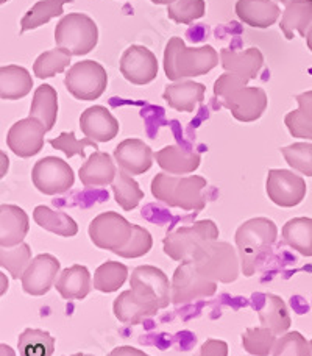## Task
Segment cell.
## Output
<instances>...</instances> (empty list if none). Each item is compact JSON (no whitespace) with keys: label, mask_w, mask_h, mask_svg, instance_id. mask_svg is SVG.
Masks as SVG:
<instances>
[{"label":"cell","mask_w":312,"mask_h":356,"mask_svg":"<svg viewBox=\"0 0 312 356\" xmlns=\"http://www.w3.org/2000/svg\"><path fill=\"white\" fill-rule=\"evenodd\" d=\"M194 356H228V344L220 339H206Z\"/></svg>","instance_id":"46"},{"label":"cell","mask_w":312,"mask_h":356,"mask_svg":"<svg viewBox=\"0 0 312 356\" xmlns=\"http://www.w3.org/2000/svg\"><path fill=\"white\" fill-rule=\"evenodd\" d=\"M159 309L161 308L158 307L156 302L138 294L131 288L120 292L113 303V313L116 316V319L129 327L139 325V323L145 322L150 317L156 316Z\"/></svg>","instance_id":"17"},{"label":"cell","mask_w":312,"mask_h":356,"mask_svg":"<svg viewBox=\"0 0 312 356\" xmlns=\"http://www.w3.org/2000/svg\"><path fill=\"white\" fill-rule=\"evenodd\" d=\"M130 288L145 298L156 302L161 309L167 308L172 303V282L155 266H138L131 272Z\"/></svg>","instance_id":"13"},{"label":"cell","mask_w":312,"mask_h":356,"mask_svg":"<svg viewBox=\"0 0 312 356\" xmlns=\"http://www.w3.org/2000/svg\"><path fill=\"white\" fill-rule=\"evenodd\" d=\"M155 160L164 172L172 175L192 174L202 164L200 154L183 149L180 145H165L156 152Z\"/></svg>","instance_id":"24"},{"label":"cell","mask_w":312,"mask_h":356,"mask_svg":"<svg viewBox=\"0 0 312 356\" xmlns=\"http://www.w3.org/2000/svg\"><path fill=\"white\" fill-rule=\"evenodd\" d=\"M267 197L281 208H294L304 200L308 193L306 181L303 177L288 169H272L265 180Z\"/></svg>","instance_id":"12"},{"label":"cell","mask_w":312,"mask_h":356,"mask_svg":"<svg viewBox=\"0 0 312 356\" xmlns=\"http://www.w3.org/2000/svg\"><path fill=\"white\" fill-rule=\"evenodd\" d=\"M206 86L194 80H181L164 88L163 99L170 108L180 113H194L205 100Z\"/></svg>","instance_id":"22"},{"label":"cell","mask_w":312,"mask_h":356,"mask_svg":"<svg viewBox=\"0 0 312 356\" xmlns=\"http://www.w3.org/2000/svg\"><path fill=\"white\" fill-rule=\"evenodd\" d=\"M220 63L225 72H233L247 80H254L264 67V55L258 47H250L244 52L222 49Z\"/></svg>","instance_id":"21"},{"label":"cell","mask_w":312,"mask_h":356,"mask_svg":"<svg viewBox=\"0 0 312 356\" xmlns=\"http://www.w3.org/2000/svg\"><path fill=\"white\" fill-rule=\"evenodd\" d=\"M250 80L233 72H225L215 80L214 97L239 122H254L267 110L269 100L263 88L247 86Z\"/></svg>","instance_id":"1"},{"label":"cell","mask_w":312,"mask_h":356,"mask_svg":"<svg viewBox=\"0 0 312 356\" xmlns=\"http://www.w3.org/2000/svg\"><path fill=\"white\" fill-rule=\"evenodd\" d=\"M283 239L302 257H312V219L294 218L283 225Z\"/></svg>","instance_id":"33"},{"label":"cell","mask_w":312,"mask_h":356,"mask_svg":"<svg viewBox=\"0 0 312 356\" xmlns=\"http://www.w3.org/2000/svg\"><path fill=\"white\" fill-rule=\"evenodd\" d=\"M234 11L242 22L253 29H269L281 15L275 0H238Z\"/></svg>","instance_id":"23"},{"label":"cell","mask_w":312,"mask_h":356,"mask_svg":"<svg viewBox=\"0 0 312 356\" xmlns=\"http://www.w3.org/2000/svg\"><path fill=\"white\" fill-rule=\"evenodd\" d=\"M72 54L66 49L56 47L54 50H47V52L41 54L38 56L35 65H33V72L35 77L46 80L50 77H55L56 74H61L66 71V67L71 65Z\"/></svg>","instance_id":"38"},{"label":"cell","mask_w":312,"mask_h":356,"mask_svg":"<svg viewBox=\"0 0 312 356\" xmlns=\"http://www.w3.org/2000/svg\"><path fill=\"white\" fill-rule=\"evenodd\" d=\"M219 227L214 220H199L189 227H180L165 234L163 239L164 253L178 263L190 261L206 244L219 239Z\"/></svg>","instance_id":"5"},{"label":"cell","mask_w":312,"mask_h":356,"mask_svg":"<svg viewBox=\"0 0 312 356\" xmlns=\"http://www.w3.org/2000/svg\"><path fill=\"white\" fill-rule=\"evenodd\" d=\"M106 356H149V355L142 350H139V348H135V347L120 346V347L114 348V350L108 353Z\"/></svg>","instance_id":"47"},{"label":"cell","mask_w":312,"mask_h":356,"mask_svg":"<svg viewBox=\"0 0 312 356\" xmlns=\"http://www.w3.org/2000/svg\"><path fill=\"white\" fill-rule=\"evenodd\" d=\"M272 356H311V346L298 332H288L277 339Z\"/></svg>","instance_id":"45"},{"label":"cell","mask_w":312,"mask_h":356,"mask_svg":"<svg viewBox=\"0 0 312 356\" xmlns=\"http://www.w3.org/2000/svg\"><path fill=\"white\" fill-rule=\"evenodd\" d=\"M261 327L270 328L277 336H283L289 332L292 325L288 305L279 296L265 294L263 307L258 311Z\"/></svg>","instance_id":"29"},{"label":"cell","mask_w":312,"mask_h":356,"mask_svg":"<svg viewBox=\"0 0 312 356\" xmlns=\"http://www.w3.org/2000/svg\"><path fill=\"white\" fill-rule=\"evenodd\" d=\"M114 200L124 211H133L138 208L139 203L144 199V191L139 186L138 181L131 177V174L125 172L124 169H117L116 178L111 183Z\"/></svg>","instance_id":"34"},{"label":"cell","mask_w":312,"mask_h":356,"mask_svg":"<svg viewBox=\"0 0 312 356\" xmlns=\"http://www.w3.org/2000/svg\"><path fill=\"white\" fill-rule=\"evenodd\" d=\"M126 278H129V267L110 259V261H105L95 269L92 286L95 291L111 294V292H116L122 288Z\"/></svg>","instance_id":"35"},{"label":"cell","mask_w":312,"mask_h":356,"mask_svg":"<svg viewBox=\"0 0 312 356\" xmlns=\"http://www.w3.org/2000/svg\"><path fill=\"white\" fill-rule=\"evenodd\" d=\"M88 234L92 244L101 250L117 253L129 243L133 234V224L116 211L101 213L91 220Z\"/></svg>","instance_id":"9"},{"label":"cell","mask_w":312,"mask_h":356,"mask_svg":"<svg viewBox=\"0 0 312 356\" xmlns=\"http://www.w3.org/2000/svg\"><path fill=\"white\" fill-rule=\"evenodd\" d=\"M284 5L279 29L286 40H294V31H298L302 38H306L312 25V0H277Z\"/></svg>","instance_id":"27"},{"label":"cell","mask_w":312,"mask_h":356,"mask_svg":"<svg viewBox=\"0 0 312 356\" xmlns=\"http://www.w3.org/2000/svg\"><path fill=\"white\" fill-rule=\"evenodd\" d=\"M309 346H311V356H312V339L309 341Z\"/></svg>","instance_id":"53"},{"label":"cell","mask_w":312,"mask_h":356,"mask_svg":"<svg viewBox=\"0 0 312 356\" xmlns=\"http://www.w3.org/2000/svg\"><path fill=\"white\" fill-rule=\"evenodd\" d=\"M50 145L54 149L63 152L67 158H72L75 155L86 158L88 147H92L95 152H99V145L94 139H77L74 131H63L58 138L50 139Z\"/></svg>","instance_id":"43"},{"label":"cell","mask_w":312,"mask_h":356,"mask_svg":"<svg viewBox=\"0 0 312 356\" xmlns=\"http://www.w3.org/2000/svg\"><path fill=\"white\" fill-rule=\"evenodd\" d=\"M151 247H154V238H151L147 228L133 224V234L130 241L126 243L125 247H122V249L116 253V255L126 259L141 258L144 255H147L151 250Z\"/></svg>","instance_id":"44"},{"label":"cell","mask_w":312,"mask_h":356,"mask_svg":"<svg viewBox=\"0 0 312 356\" xmlns=\"http://www.w3.org/2000/svg\"><path fill=\"white\" fill-rule=\"evenodd\" d=\"M277 334L270 328L254 327L242 333V347L253 356H269L277 344Z\"/></svg>","instance_id":"39"},{"label":"cell","mask_w":312,"mask_h":356,"mask_svg":"<svg viewBox=\"0 0 312 356\" xmlns=\"http://www.w3.org/2000/svg\"><path fill=\"white\" fill-rule=\"evenodd\" d=\"M120 74L133 85H149L158 77V60L150 49L130 46L120 56Z\"/></svg>","instance_id":"16"},{"label":"cell","mask_w":312,"mask_h":356,"mask_svg":"<svg viewBox=\"0 0 312 356\" xmlns=\"http://www.w3.org/2000/svg\"><path fill=\"white\" fill-rule=\"evenodd\" d=\"M71 356H94V355H88V353H75V355H71Z\"/></svg>","instance_id":"52"},{"label":"cell","mask_w":312,"mask_h":356,"mask_svg":"<svg viewBox=\"0 0 312 356\" xmlns=\"http://www.w3.org/2000/svg\"><path fill=\"white\" fill-rule=\"evenodd\" d=\"M33 220L44 230L58 234L61 238H72L79 233L77 222L71 216L44 205L35 208Z\"/></svg>","instance_id":"32"},{"label":"cell","mask_w":312,"mask_h":356,"mask_svg":"<svg viewBox=\"0 0 312 356\" xmlns=\"http://www.w3.org/2000/svg\"><path fill=\"white\" fill-rule=\"evenodd\" d=\"M190 261L203 277L215 283H234L242 272L239 252L231 244L219 239L206 244Z\"/></svg>","instance_id":"6"},{"label":"cell","mask_w":312,"mask_h":356,"mask_svg":"<svg viewBox=\"0 0 312 356\" xmlns=\"http://www.w3.org/2000/svg\"><path fill=\"white\" fill-rule=\"evenodd\" d=\"M33 79L22 66L8 65L0 67V97L2 100H19L28 95Z\"/></svg>","instance_id":"28"},{"label":"cell","mask_w":312,"mask_h":356,"mask_svg":"<svg viewBox=\"0 0 312 356\" xmlns=\"http://www.w3.org/2000/svg\"><path fill=\"white\" fill-rule=\"evenodd\" d=\"M279 152L292 169L304 177H312V143H295Z\"/></svg>","instance_id":"41"},{"label":"cell","mask_w":312,"mask_h":356,"mask_svg":"<svg viewBox=\"0 0 312 356\" xmlns=\"http://www.w3.org/2000/svg\"><path fill=\"white\" fill-rule=\"evenodd\" d=\"M297 110H292L284 118L289 133L297 139H312V89L295 95Z\"/></svg>","instance_id":"30"},{"label":"cell","mask_w":312,"mask_h":356,"mask_svg":"<svg viewBox=\"0 0 312 356\" xmlns=\"http://www.w3.org/2000/svg\"><path fill=\"white\" fill-rule=\"evenodd\" d=\"M30 116L40 119L47 131L54 129L58 118V94L54 86L47 83L38 86L30 106Z\"/></svg>","instance_id":"31"},{"label":"cell","mask_w":312,"mask_h":356,"mask_svg":"<svg viewBox=\"0 0 312 356\" xmlns=\"http://www.w3.org/2000/svg\"><path fill=\"white\" fill-rule=\"evenodd\" d=\"M208 181L200 175L181 177L159 172L151 180V195L158 202L170 208H181L184 211H202L206 207L203 191Z\"/></svg>","instance_id":"4"},{"label":"cell","mask_w":312,"mask_h":356,"mask_svg":"<svg viewBox=\"0 0 312 356\" xmlns=\"http://www.w3.org/2000/svg\"><path fill=\"white\" fill-rule=\"evenodd\" d=\"M19 356H52L55 339L44 330L27 328L19 336Z\"/></svg>","instance_id":"37"},{"label":"cell","mask_w":312,"mask_h":356,"mask_svg":"<svg viewBox=\"0 0 312 356\" xmlns=\"http://www.w3.org/2000/svg\"><path fill=\"white\" fill-rule=\"evenodd\" d=\"M31 263V249L27 243H22L16 247H2L0 250V266L2 269L10 272V275L19 280L24 277V272Z\"/></svg>","instance_id":"40"},{"label":"cell","mask_w":312,"mask_h":356,"mask_svg":"<svg viewBox=\"0 0 312 356\" xmlns=\"http://www.w3.org/2000/svg\"><path fill=\"white\" fill-rule=\"evenodd\" d=\"M206 13L205 0H176L167 5V16L176 24H192Z\"/></svg>","instance_id":"42"},{"label":"cell","mask_w":312,"mask_h":356,"mask_svg":"<svg viewBox=\"0 0 312 356\" xmlns=\"http://www.w3.org/2000/svg\"><path fill=\"white\" fill-rule=\"evenodd\" d=\"M65 85L75 99L83 102L97 100L108 86V74L100 63L85 60L69 69Z\"/></svg>","instance_id":"8"},{"label":"cell","mask_w":312,"mask_h":356,"mask_svg":"<svg viewBox=\"0 0 312 356\" xmlns=\"http://www.w3.org/2000/svg\"><path fill=\"white\" fill-rule=\"evenodd\" d=\"M60 270L61 263L56 257L50 253H41L35 257L21 278L24 292L35 297L46 296L52 286H55Z\"/></svg>","instance_id":"15"},{"label":"cell","mask_w":312,"mask_h":356,"mask_svg":"<svg viewBox=\"0 0 312 356\" xmlns=\"http://www.w3.org/2000/svg\"><path fill=\"white\" fill-rule=\"evenodd\" d=\"M163 65L169 80H189L211 72L219 65V54L211 46L186 47L180 36H174L165 46Z\"/></svg>","instance_id":"3"},{"label":"cell","mask_w":312,"mask_h":356,"mask_svg":"<svg viewBox=\"0 0 312 356\" xmlns=\"http://www.w3.org/2000/svg\"><path fill=\"white\" fill-rule=\"evenodd\" d=\"M114 160L125 172L131 175H141L149 172L154 166L155 154L142 139L129 138L119 143L117 147L114 149Z\"/></svg>","instance_id":"18"},{"label":"cell","mask_w":312,"mask_h":356,"mask_svg":"<svg viewBox=\"0 0 312 356\" xmlns=\"http://www.w3.org/2000/svg\"><path fill=\"white\" fill-rule=\"evenodd\" d=\"M92 288L91 272L86 266L74 264L61 270L56 278L55 289L65 300H83L86 298Z\"/></svg>","instance_id":"25"},{"label":"cell","mask_w":312,"mask_h":356,"mask_svg":"<svg viewBox=\"0 0 312 356\" xmlns=\"http://www.w3.org/2000/svg\"><path fill=\"white\" fill-rule=\"evenodd\" d=\"M30 230L28 214L17 205H0V247H16L24 243Z\"/></svg>","instance_id":"20"},{"label":"cell","mask_w":312,"mask_h":356,"mask_svg":"<svg viewBox=\"0 0 312 356\" xmlns=\"http://www.w3.org/2000/svg\"><path fill=\"white\" fill-rule=\"evenodd\" d=\"M46 133V127L40 119L28 116L11 125L6 135V144L19 158H31L42 150Z\"/></svg>","instance_id":"14"},{"label":"cell","mask_w":312,"mask_h":356,"mask_svg":"<svg viewBox=\"0 0 312 356\" xmlns=\"http://www.w3.org/2000/svg\"><path fill=\"white\" fill-rule=\"evenodd\" d=\"M72 2V0H40L36 2L31 10L27 11V15L21 21V33H25L28 30H35L41 25L47 24L50 19L58 17L63 15L65 5Z\"/></svg>","instance_id":"36"},{"label":"cell","mask_w":312,"mask_h":356,"mask_svg":"<svg viewBox=\"0 0 312 356\" xmlns=\"http://www.w3.org/2000/svg\"><path fill=\"white\" fill-rule=\"evenodd\" d=\"M0 350H2V356H16L10 346L2 344V346H0Z\"/></svg>","instance_id":"48"},{"label":"cell","mask_w":312,"mask_h":356,"mask_svg":"<svg viewBox=\"0 0 312 356\" xmlns=\"http://www.w3.org/2000/svg\"><path fill=\"white\" fill-rule=\"evenodd\" d=\"M278 238V227L267 218L245 220L236 232V247L240 258V270L244 277H253L259 266L270 255Z\"/></svg>","instance_id":"2"},{"label":"cell","mask_w":312,"mask_h":356,"mask_svg":"<svg viewBox=\"0 0 312 356\" xmlns=\"http://www.w3.org/2000/svg\"><path fill=\"white\" fill-rule=\"evenodd\" d=\"M150 2L155 5H170V3L176 2V0H150Z\"/></svg>","instance_id":"50"},{"label":"cell","mask_w":312,"mask_h":356,"mask_svg":"<svg viewBox=\"0 0 312 356\" xmlns=\"http://www.w3.org/2000/svg\"><path fill=\"white\" fill-rule=\"evenodd\" d=\"M80 129L83 135L95 143H110L119 135L120 125L108 108L94 105L81 113Z\"/></svg>","instance_id":"19"},{"label":"cell","mask_w":312,"mask_h":356,"mask_svg":"<svg viewBox=\"0 0 312 356\" xmlns=\"http://www.w3.org/2000/svg\"><path fill=\"white\" fill-rule=\"evenodd\" d=\"M31 181L44 195L65 194L74 186V169L58 156H46L38 161L31 170Z\"/></svg>","instance_id":"11"},{"label":"cell","mask_w":312,"mask_h":356,"mask_svg":"<svg viewBox=\"0 0 312 356\" xmlns=\"http://www.w3.org/2000/svg\"><path fill=\"white\" fill-rule=\"evenodd\" d=\"M117 168L111 155L104 152H94L79 170V177L85 188H104L116 178Z\"/></svg>","instance_id":"26"},{"label":"cell","mask_w":312,"mask_h":356,"mask_svg":"<svg viewBox=\"0 0 312 356\" xmlns=\"http://www.w3.org/2000/svg\"><path fill=\"white\" fill-rule=\"evenodd\" d=\"M0 277H2V291H0V292H2V294H5L6 288H8V282H5V275H3V273H2V275H0Z\"/></svg>","instance_id":"51"},{"label":"cell","mask_w":312,"mask_h":356,"mask_svg":"<svg viewBox=\"0 0 312 356\" xmlns=\"http://www.w3.org/2000/svg\"><path fill=\"white\" fill-rule=\"evenodd\" d=\"M55 42L56 47L69 50L74 56L86 55L99 42L97 24L83 13L63 16L55 27Z\"/></svg>","instance_id":"7"},{"label":"cell","mask_w":312,"mask_h":356,"mask_svg":"<svg viewBox=\"0 0 312 356\" xmlns=\"http://www.w3.org/2000/svg\"><path fill=\"white\" fill-rule=\"evenodd\" d=\"M6 2H8V0H0V3H6Z\"/></svg>","instance_id":"54"},{"label":"cell","mask_w":312,"mask_h":356,"mask_svg":"<svg viewBox=\"0 0 312 356\" xmlns=\"http://www.w3.org/2000/svg\"><path fill=\"white\" fill-rule=\"evenodd\" d=\"M219 283L202 275L192 261H184L176 267L172 277V303L180 307L190 302L215 296Z\"/></svg>","instance_id":"10"},{"label":"cell","mask_w":312,"mask_h":356,"mask_svg":"<svg viewBox=\"0 0 312 356\" xmlns=\"http://www.w3.org/2000/svg\"><path fill=\"white\" fill-rule=\"evenodd\" d=\"M306 44H308V47H309V50L312 52V25H311L309 30H308V33H306Z\"/></svg>","instance_id":"49"}]
</instances>
